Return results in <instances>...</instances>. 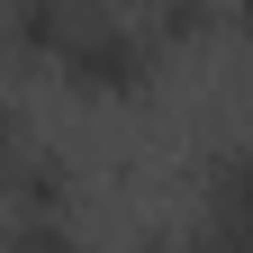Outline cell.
I'll list each match as a JSON object with an SVG mask.
<instances>
[{
  "instance_id": "obj_1",
  "label": "cell",
  "mask_w": 253,
  "mask_h": 253,
  "mask_svg": "<svg viewBox=\"0 0 253 253\" xmlns=\"http://www.w3.org/2000/svg\"><path fill=\"white\" fill-rule=\"evenodd\" d=\"M54 82L73 90V100H109V109H126V100H145L154 82H163V54H154V37L136 18H90L73 45L54 54Z\"/></svg>"
},
{
  "instance_id": "obj_2",
  "label": "cell",
  "mask_w": 253,
  "mask_h": 253,
  "mask_svg": "<svg viewBox=\"0 0 253 253\" xmlns=\"http://www.w3.org/2000/svg\"><path fill=\"white\" fill-rule=\"evenodd\" d=\"M118 0H0V45L18 63H54L90 18H109Z\"/></svg>"
},
{
  "instance_id": "obj_3",
  "label": "cell",
  "mask_w": 253,
  "mask_h": 253,
  "mask_svg": "<svg viewBox=\"0 0 253 253\" xmlns=\"http://www.w3.org/2000/svg\"><path fill=\"white\" fill-rule=\"evenodd\" d=\"M181 253H244V163H235V145L208 154L199 208H190V226H181Z\"/></svg>"
},
{
  "instance_id": "obj_4",
  "label": "cell",
  "mask_w": 253,
  "mask_h": 253,
  "mask_svg": "<svg viewBox=\"0 0 253 253\" xmlns=\"http://www.w3.org/2000/svg\"><path fill=\"white\" fill-rule=\"evenodd\" d=\"M73 163H63L54 145H37L27 136L18 154H9V172H0V217H73Z\"/></svg>"
},
{
  "instance_id": "obj_5",
  "label": "cell",
  "mask_w": 253,
  "mask_h": 253,
  "mask_svg": "<svg viewBox=\"0 0 253 253\" xmlns=\"http://www.w3.org/2000/svg\"><path fill=\"white\" fill-rule=\"evenodd\" d=\"M18 145H27V126H18V109H9V100H0V172H9V154H18Z\"/></svg>"
},
{
  "instance_id": "obj_6",
  "label": "cell",
  "mask_w": 253,
  "mask_h": 253,
  "mask_svg": "<svg viewBox=\"0 0 253 253\" xmlns=\"http://www.w3.org/2000/svg\"><path fill=\"white\" fill-rule=\"evenodd\" d=\"M136 253H181V244H163V235H154V244H136Z\"/></svg>"
},
{
  "instance_id": "obj_7",
  "label": "cell",
  "mask_w": 253,
  "mask_h": 253,
  "mask_svg": "<svg viewBox=\"0 0 253 253\" xmlns=\"http://www.w3.org/2000/svg\"><path fill=\"white\" fill-rule=\"evenodd\" d=\"M73 253H82V244H73Z\"/></svg>"
}]
</instances>
